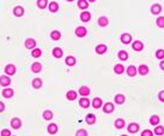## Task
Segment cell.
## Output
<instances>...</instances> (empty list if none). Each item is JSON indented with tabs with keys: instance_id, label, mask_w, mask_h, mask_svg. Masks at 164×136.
<instances>
[{
	"instance_id": "cell-1",
	"label": "cell",
	"mask_w": 164,
	"mask_h": 136,
	"mask_svg": "<svg viewBox=\"0 0 164 136\" xmlns=\"http://www.w3.org/2000/svg\"><path fill=\"white\" fill-rule=\"evenodd\" d=\"M76 34H77V36H79V38H84V36L86 35V29L84 28V27H79V28H77V30H76Z\"/></svg>"
},
{
	"instance_id": "cell-2",
	"label": "cell",
	"mask_w": 164,
	"mask_h": 136,
	"mask_svg": "<svg viewBox=\"0 0 164 136\" xmlns=\"http://www.w3.org/2000/svg\"><path fill=\"white\" fill-rule=\"evenodd\" d=\"M5 72H6L7 75H13V73L16 72V67H15V65H12V64L7 65V66L5 67Z\"/></svg>"
},
{
	"instance_id": "cell-3",
	"label": "cell",
	"mask_w": 164,
	"mask_h": 136,
	"mask_svg": "<svg viewBox=\"0 0 164 136\" xmlns=\"http://www.w3.org/2000/svg\"><path fill=\"white\" fill-rule=\"evenodd\" d=\"M10 82H11L10 77H7V76H1V77H0V84L4 85V87L9 85V84H10Z\"/></svg>"
},
{
	"instance_id": "cell-4",
	"label": "cell",
	"mask_w": 164,
	"mask_h": 136,
	"mask_svg": "<svg viewBox=\"0 0 164 136\" xmlns=\"http://www.w3.org/2000/svg\"><path fill=\"white\" fill-rule=\"evenodd\" d=\"M11 125H12L15 129H19V128L22 127V122H20L18 118H13L12 122H11Z\"/></svg>"
},
{
	"instance_id": "cell-5",
	"label": "cell",
	"mask_w": 164,
	"mask_h": 136,
	"mask_svg": "<svg viewBox=\"0 0 164 136\" xmlns=\"http://www.w3.org/2000/svg\"><path fill=\"white\" fill-rule=\"evenodd\" d=\"M35 46H36V42H35L34 39H28L25 41V47L26 48H34Z\"/></svg>"
},
{
	"instance_id": "cell-6",
	"label": "cell",
	"mask_w": 164,
	"mask_h": 136,
	"mask_svg": "<svg viewBox=\"0 0 164 136\" xmlns=\"http://www.w3.org/2000/svg\"><path fill=\"white\" fill-rule=\"evenodd\" d=\"M3 95H4V98H7V99L12 98V96H13V90H12V89H10V88L4 89Z\"/></svg>"
},
{
	"instance_id": "cell-7",
	"label": "cell",
	"mask_w": 164,
	"mask_h": 136,
	"mask_svg": "<svg viewBox=\"0 0 164 136\" xmlns=\"http://www.w3.org/2000/svg\"><path fill=\"white\" fill-rule=\"evenodd\" d=\"M138 130H139V125H138V124L132 123L128 125V131H129V133H136Z\"/></svg>"
},
{
	"instance_id": "cell-8",
	"label": "cell",
	"mask_w": 164,
	"mask_h": 136,
	"mask_svg": "<svg viewBox=\"0 0 164 136\" xmlns=\"http://www.w3.org/2000/svg\"><path fill=\"white\" fill-rule=\"evenodd\" d=\"M13 13H15V16L20 17V16H23V13H24V10H23V7L17 6L15 10H13Z\"/></svg>"
},
{
	"instance_id": "cell-9",
	"label": "cell",
	"mask_w": 164,
	"mask_h": 136,
	"mask_svg": "<svg viewBox=\"0 0 164 136\" xmlns=\"http://www.w3.org/2000/svg\"><path fill=\"white\" fill-rule=\"evenodd\" d=\"M103 110H104L105 113H110V112L114 111V105L110 104V102H108V104H105V106L103 107Z\"/></svg>"
},
{
	"instance_id": "cell-10",
	"label": "cell",
	"mask_w": 164,
	"mask_h": 136,
	"mask_svg": "<svg viewBox=\"0 0 164 136\" xmlns=\"http://www.w3.org/2000/svg\"><path fill=\"white\" fill-rule=\"evenodd\" d=\"M79 104H80V106L84 107V108H87L90 106V101L87 100V98H81L80 101H79Z\"/></svg>"
},
{
	"instance_id": "cell-11",
	"label": "cell",
	"mask_w": 164,
	"mask_h": 136,
	"mask_svg": "<svg viewBox=\"0 0 164 136\" xmlns=\"http://www.w3.org/2000/svg\"><path fill=\"white\" fill-rule=\"evenodd\" d=\"M105 51H107V46H105V45H98V46L96 47V52L98 54L105 53Z\"/></svg>"
},
{
	"instance_id": "cell-12",
	"label": "cell",
	"mask_w": 164,
	"mask_h": 136,
	"mask_svg": "<svg viewBox=\"0 0 164 136\" xmlns=\"http://www.w3.org/2000/svg\"><path fill=\"white\" fill-rule=\"evenodd\" d=\"M79 94L83 95V96H87V95L90 94V89L87 88V87H80V89H79Z\"/></svg>"
},
{
	"instance_id": "cell-13",
	"label": "cell",
	"mask_w": 164,
	"mask_h": 136,
	"mask_svg": "<svg viewBox=\"0 0 164 136\" xmlns=\"http://www.w3.org/2000/svg\"><path fill=\"white\" fill-rule=\"evenodd\" d=\"M92 106L95 108H99L101 106H102V100L99 98H95L93 99V101H92Z\"/></svg>"
},
{
	"instance_id": "cell-14",
	"label": "cell",
	"mask_w": 164,
	"mask_h": 136,
	"mask_svg": "<svg viewBox=\"0 0 164 136\" xmlns=\"http://www.w3.org/2000/svg\"><path fill=\"white\" fill-rule=\"evenodd\" d=\"M132 47H133V50H135V51H141L142 48H144V46H142V44L140 41H135L133 45H132Z\"/></svg>"
},
{
	"instance_id": "cell-15",
	"label": "cell",
	"mask_w": 164,
	"mask_h": 136,
	"mask_svg": "<svg viewBox=\"0 0 164 136\" xmlns=\"http://www.w3.org/2000/svg\"><path fill=\"white\" fill-rule=\"evenodd\" d=\"M90 18H91V15H90L89 12H83L80 15V19L83 22H89Z\"/></svg>"
},
{
	"instance_id": "cell-16",
	"label": "cell",
	"mask_w": 164,
	"mask_h": 136,
	"mask_svg": "<svg viewBox=\"0 0 164 136\" xmlns=\"http://www.w3.org/2000/svg\"><path fill=\"white\" fill-rule=\"evenodd\" d=\"M131 40H132V38H131L129 34H124L121 36V41L124 42V44H129Z\"/></svg>"
},
{
	"instance_id": "cell-17",
	"label": "cell",
	"mask_w": 164,
	"mask_h": 136,
	"mask_svg": "<svg viewBox=\"0 0 164 136\" xmlns=\"http://www.w3.org/2000/svg\"><path fill=\"white\" fill-rule=\"evenodd\" d=\"M31 69H32L34 72H40L41 70H42V65H41L40 63H34L32 66H31Z\"/></svg>"
},
{
	"instance_id": "cell-18",
	"label": "cell",
	"mask_w": 164,
	"mask_h": 136,
	"mask_svg": "<svg viewBox=\"0 0 164 136\" xmlns=\"http://www.w3.org/2000/svg\"><path fill=\"white\" fill-rule=\"evenodd\" d=\"M56 131H58V125H56V124H49V125H48V133L55 134Z\"/></svg>"
},
{
	"instance_id": "cell-19",
	"label": "cell",
	"mask_w": 164,
	"mask_h": 136,
	"mask_svg": "<svg viewBox=\"0 0 164 136\" xmlns=\"http://www.w3.org/2000/svg\"><path fill=\"white\" fill-rule=\"evenodd\" d=\"M161 10H162L161 5H153V6L151 7V12L153 13V15H158V13L161 12Z\"/></svg>"
},
{
	"instance_id": "cell-20",
	"label": "cell",
	"mask_w": 164,
	"mask_h": 136,
	"mask_svg": "<svg viewBox=\"0 0 164 136\" xmlns=\"http://www.w3.org/2000/svg\"><path fill=\"white\" fill-rule=\"evenodd\" d=\"M78 6L83 10H86L87 6H89V4H87L86 0H79V1H78Z\"/></svg>"
},
{
	"instance_id": "cell-21",
	"label": "cell",
	"mask_w": 164,
	"mask_h": 136,
	"mask_svg": "<svg viewBox=\"0 0 164 136\" xmlns=\"http://www.w3.org/2000/svg\"><path fill=\"white\" fill-rule=\"evenodd\" d=\"M114 71H115V73H119V75H121V73L125 71V67L122 66L121 64H118V65L114 67Z\"/></svg>"
},
{
	"instance_id": "cell-22",
	"label": "cell",
	"mask_w": 164,
	"mask_h": 136,
	"mask_svg": "<svg viewBox=\"0 0 164 136\" xmlns=\"http://www.w3.org/2000/svg\"><path fill=\"white\" fill-rule=\"evenodd\" d=\"M127 73H128L129 76H135L136 69L133 66V65H131V66H128V69H127Z\"/></svg>"
},
{
	"instance_id": "cell-23",
	"label": "cell",
	"mask_w": 164,
	"mask_h": 136,
	"mask_svg": "<svg viewBox=\"0 0 164 136\" xmlns=\"http://www.w3.org/2000/svg\"><path fill=\"white\" fill-rule=\"evenodd\" d=\"M108 23H109V21H108V18H107V17H101V18L98 19V24L101 27H105Z\"/></svg>"
},
{
	"instance_id": "cell-24",
	"label": "cell",
	"mask_w": 164,
	"mask_h": 136,
	"mask_svg": "<svg viewBox=\"0 0 164 136\" xmlns=\"http://www.w3.org/2000/svg\"><path fill=\"white\" fill-rule=\"evenodd\" d=\"M53 55H54V57L55 58H61V55H62V51L61 50H60V48H54V50H53Z\"/></svg>"
},
{
	"instance_id": "cell-25",
	"label": "cell",
	"mask_w": 164,
	"mask_h": 136,
	"mask_svg": "<svg viewBox=\"0 0 164 136\" xmlns=\"http://www.w3.org/2000/svg\"><path fill=\"white\" fill-rule=\"evenodd\" d=\"M95 122H96V116H93V114H87L86 116V123L93 124Z\"/></svg>"
},
{
	"instance_id": "cell-26",
	"label": "cell",
	"mask_w": 164,
	"mask_h": 136,
	"mask_svg": "<svg viewBox=\"0 0 164 136\" xmlns=\"http://www.w3.org/2000/svg\"><path fill=\"white\" fill-rule=\"evenodd\" d=\"M124 101H125V96L122 94H118L115 96V102L116 104H122Z\"/></svg>"
},
{
	"instance_id": "cell-27",
	"label": "cell",
	"mask_w": 164,
	"mask_h": 136,
	"mask_svg": "<svg viewBox=\"0 0 164 136\" xmlns=\"http://www.w3.org/2000/svg\"><path fill=\"white\" fill-rule=\"evenodd\" d=\"M150 123H151L152 125H157V124L159 123V117H158V116H152V117L150 118Z\"/></svg>"
},
{
	"instance_id": "cell-28",
	"label": "cell",
	"mask_w": 164,
	"mask_h": 136,
	"mask_svg": "<svg viewBox=\"0 0 164 136\" xmlns=\"http://www.w3.org/2000/svg\"><path fill=\"white\" fill-rule=\"evenodd\" d=\"M49 10L52 11V12H56L58 10H59V5L56 3H50L49 4Z\"/></svg>"
},
{
	"instance_id": "cell-29",
	"label": "cell",
	"mask_w": 164,
	"mask_h": 136,
	"mask_svg": "<svg viewBox=\"0 0 164 136\" xmlns=\"http://www.w3.org/2000/svg\"><path fill=\"white\" fill-rule=\"evenodd\" d=\"M66 64L70 65V66L74 65V64H76V58L74 57H67V58H66Z\"/></svg>"
},
{
	"instance_id": "cell-30",
	"label": "cell",
	"mask_w": 164,
	"mask_h": 136,
	"mask_svg": "<svg viewBox=\"0 0 164 136\" xmlns=\"http://www.w3.org/2000/svg\"><path fill=\"white\" fill-rule=\"evenodd\" d=\"M32 85H34L35 88H41V85H42V81H41L40 78H35L34 81H32Z\"/></svg>"
},
{
	"instance_id": "cell-31",
	"label": "cell",
	"mask_w": 164,
	"mask_h": 136,
	"mask_svg": "<svg viewBox=\"0 0 164 136\" xmlns=\"http://www.w3.org/2000/svg\"><path fill=\"white\" fill-rule=\"evenodd\" d=\"M66 96H67L68 100H74V99L77 98V93L73 92V90H71V92L67 93V95H66Z\"/></svg>"
},
{
	"instance_id": "cell-32",
	"label": "cell",
	"mask_w": 164,
	"mask_h": 136,
	"mask_svg": "<svg viewBox=\"0 0 164 136\" xmlns=\"http://www.w3.org/2000/svg\"><path fill=\"white\" fill-rule=\"evenodd\" d=\"M139 72H140V75H146V73L149 72V67L146 66V65H141L139 67Z\"/></svg>"
},
{
	"instance_id": "cell-33",
	"label": "cell",
	"mask_w": 164,
	"mask_h": 136,
	"mask_svg": "<svg viewBox=\"0 0 164 136\" xmlns=\"http://www.w3.org/2000/svg\"><path fill=\"white\" fill-rule=\"evenodd\" d=\"M119 58L121 60H127L128 59V54H127V52L121 51V52H119Z\"/></svg>"
},
{
	"instance_id": "cell-34",
	"label": "cell",
	"mask_w": 164,
	"mask_h": 136,
	"mask_svg": "<svg viewBox=\"0 0 164 136\" xmlns=\"http://www.w3.org/2000/svg\"><path fill=\"white\" fill-rule=\"evenodd\" d=\"M115 125H116V128H118V129H121V128H124V125H125V120H124V119H118L116 122H115Z\"/></svg>"
},
{
	"instance_id": "cell-35",
	"label": "cell",
	"mask_w": 164,
	"mask_h": 136,
	"mask_svg": "<svg viewBox=\"0 0 164 136\" xmlns=\"http://www.w3.org/2000/svg\"><path fill=\"white\" fill-rule=\"evenodd\" d=\"M47 3H48V0H38L37 1V5L40 9H44L47 6Z\"/></svg>"
},
{
	"instance_id": "cell-36",
	"label": "cell",
	"mask_w": 164,
	"mask_h": 136,
	"mask_svg": "<svg viewBox=\"0 0 164 136\" xmlns=\"http://www.w3.org/2000/svg\"><path fill=\"white\" fill-rule=\"evenodd\" d=\"M60 38H61V34H60L59 32H56V30H55V32L52 33V39H53V40H59Z\"/></svg>"
},
{
	"instance_id": "cell-37",
	"label": "cell",
	"mask_w": 164,
	"mask_h": 136,
	"mask_svg": "<svg viewBox=\"0 0 164 136\" xmlns=\"http://www.w3.org/2000/svg\"><path fill=\"white\" fill-rule=\"evenodd\" d=\"M43 117H44V119H52V118H53V113L50 112V111H44Z\"/></svg>"
},
{
	"instance_id": "cell-38",
	"label": "cell",
	"mask_w": 164,
	"mask_h": 136,
	"mask_svg": "<svg viewBox=\"0 0 164 136\" xmlns=\"http://www.w3.org/2000/svg\"><path fill=\"white\" fill-rule=\"evenodd\" d=\"M42 54V52H41V50H38V48H35L34 51H32V57L35 58H38Z\"/></svg>"
},
{
	"instance_id": "cell-39",
	"label": "cell",
	"mask_w": 164,
	"mask_h": 136,
	"mask_svg": "<svg viewBox=\"0 0 164 136\" xmlns=\"http://www.w3.org/2000/svg\"><path fill=\"white\" fill-rule=\"evenodd\" d=\"M156 57H157L158 59H163L164 58V51L163 50H158V51L156 52Z\"/></svg>"
},
{
	"instance_id": "cell-40",
	"label": "cell",
	"mask_w": 164,
	"mask_h": 136,
	"mask_svg": "<svg viewBox=\"0 0 164 136\" xmlns=\"http://www.w3.org/2000/svg\"><path fill=\"white\" fill-rule=\"evenodd\" d=\"M157 26L161 27V28H164V17H159V18H157Z\"/></svg>"
},
{
	"instance_id": "cell-41",
	"label": "cell",
	"mask_w": 164,
	"mask_h": 136,
	"mask_svg": "<svg viewBox=\"0 0 164 136\" xmlns=\"http://www.w3.org/2000/svg\"><path fill=\"white\" fill-rule=\"evenodd\" d=\"M155 133L157 134V135H163L164 134V128L163 127H157L155 129Z\"/></svg>"
},
{
	"instance_id": "cell-42",
	"label": "cell",
	"mask_w": 164,
	"mask_h": 136,
	"mask_svg": "<svg viewBox=\"0 0 164 136\" xmlns=\"http://www.w3.org/2000/svg\"><path fill=\"white\" fill-rule=\"evenodd\" d=\"M76 136H87V133L85 131V130H79V131H77V135Z\"/></svg>"
},
{
	"instance_id": "cell-43",
	"label": "cell",
	"mask_w": 164,
	"mask_h": 136,
	"mask_svg": "<svg viewBox=\"0 0 164 136\" xmlns=\"http://www.w3.org/2000/svg\"><path fill=\"white\" fill-rule=\"evenodd\" d=\"M11 135V133H10V130L7 129H4L3 131H1V136H10Z\"/></svg>"
},
{
	"instance_id": "cell-44",
	"label": "cell",
	"mask_w": 164,
	"mask_h": 136,
	"mask_svg": "<svg viewBox=\"0 0 164 136\" xmlns=\"http://www.w3.org/2000/svg\"><path fill=\"white\" fill-rule=\"evenodd\" d=\"M141 136H152V131H150V130H145V131H142Z\"/></svg>"
},
{
	"instance_id": "cell-45",
	"label": "cell",
	"mask_w": 164,
	"mask_h": 136,
	"mask_svg": "<svg viewBox=\"0 0 164 136\" xmlns=\"http://www.w3.org/2000/svg\"><path fill=\"white\" fill-rule=\"evenodd\" d=\"M158 96H159V100L164 102V90H163V92L159 93V95H158Z\"/></svg>"
},
{
	"instance_id": "cell-46",
	"label": "cell",
	"mask_w": 164,
	"mask_h": 136,
	"mask_svg": "<svg viewBox=\"0 0 164 136\" xmlns=\"http://www.w3.org/2000/svg\"><path fill=\"white\" fill-rule=\"evenodd\" d=\"M4 108H5L4 104H3V102H0V112H3V111H4Z\"/></svg>"
},
{
	"instance_id": "cell-47",
	"label": "cell",
	"mask_w": 164,
	"mask_h": 136,
	"mask_svg": "<svg viewBox=\"0 0 164 136\" xmlns=\"http://www.w3.org/2000/svg\"><path fill=\"white\" fill-rule=\"evenodd\" d=\"M161 67L164 70V60H163V61H162V63H161Z\"/></svg>"
},
{
	"instance_id": "cell-48",
	"label": "cell",
	"mask_w": 164,
	"mask_h": 136,
	"mask_svg": "<svg viewBox=\"0 0 164 136\" xmlns=\"http://www.w3.org/2000/svg\"><path fill=\"white\" fill-rule=\"evenodd\" d=\"M89 1H91V3H93V1H96V0H89Z\"/></svg>"
},
{
	"instance_id": "cell-49",
	"label": "cell",
	"mask_w": 164,
	"mask_h": 136,
	"mask_svg": "<svg viewBox=\"0 0 164 136\" xmlns=\"http://www.w3.org/2000/svg\"><path fill=\"white\" fill-rule=\"evenodd\" d=\"M67 1H73V0H67Z\"/></svg>"
},
{
	"instance_id": "cell-50",
	"label": "cell",
	"mask_w": 164,
	"mask_h": 136,
	"mask_svg": "<svg viewBox=\"0 0 164 136\" xmlns=\"http://www.w3.org/2000/svg\"><path fill=\"white\" fill-rule=\"evenodd\" d=\"M122 136H127V135H122Z\"/></svg>"
}]
</instances>
